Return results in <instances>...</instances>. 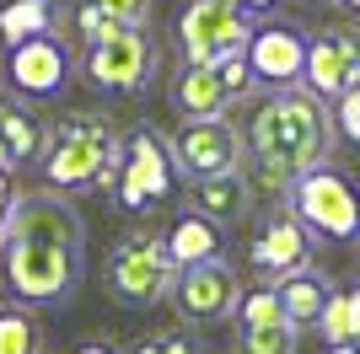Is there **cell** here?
Here are the masks:
<instances>
[{
	"mask_svg": "<svg viewBox=\"0 0 360 354\" xmlns=\"http://www.w3.org/2000/svg\"><path fill=\"white\" fill-rule=\"evenodd\" d=\"M11 204H16V166H0V231H6Z\"/></svg>",
	"mask_w": 360,
	"mask_h": 354,
	"instance_id": "4316f807",
	"label": "cell"
},
{
	"mask_svg": "<svg viewBox=\"0 0 360 354\" xmlns=\"http://www.w3.org/2000/svg\"><path fill=\"white\" fill-rule=\"evenodd\" d=\"M6 81H11L27 103H44V97H60L75 75V48L65 44V32H38V38H22V44L6 48Z\"/></svg>",
	"mask_w": 360,
	"mask_h": 354,
	"instance_id": "9c48e42d",
	"label": "cell"
},
{
	"mask_svg": "<svg viewBox=\"0 0 360 354\" xmlns=\"http://www.w3.org/2000/svg\"><path fill=\"white\" fill-rule=\"evenodd\" d=\"M178 183L188 177H210V172H237L242 166V134L237 118H183L178 134H167Z\"/></svg>",
	"mask_w": 360,
	"mask_h": 354,
	"instance_id": "ba28073f",
	"label": "cell"
},
{
	"mask_svg": "<svg viewBox=\"0 0 360 354\" xmlns=\"http://www.w3.org/2000/svg\"><path fill=\"white\" fill-rule=\"evenodd\" d=\"M108 27H150V0H81Z\"/></svg>",
	"mask_w": 360,
	"mask_h": 354,
	"instance_id": "d4e9b609",
	"label": "cell"
},
{
	"mask_svg": "<svg viewBox=\"0 0 360 354\" xmlns=\"http://www.w3.org/2000/svg\"><path fill=\"white\" fill-rule=\"evenodd\" d=\"M248 103V97H242ZM242 177L253 183V193H285L290 177L307 172L317 162H333V124L328 103L301 86H269L264 97L242 107Z\"/></svg>",
	"mask_w": 360,
	"mask_h": 354,
	"instance_id": "7a4b0ae2",
	"label": "cell"
},
{
	"mask_svg": "<svg viewBox=\"0 0 360 354\" xmlns=\"http://www.w3.org/2000/svg\"><path fill=\"white\" fill-rule=\"evenodd\" d=\"M162 247H167V258H172V268H188V263H205V258L226 252V236H221L215 221H205V215H194V209H183L178 221L167 225Z\"/></svg>",
	"mask_w": 360,
	"mask_h": 354,
	"instance_id": "ac0fdd59",
	"label": "cell"
},
{
	"mask_svg": "<svg viewBox=\"0 0 360 354\" xmlns=\"http://www.w3.org/2000/svg\"><path fill=\"white\" fill-rule=\"evenodd\" d=\"M108 162H119V129L103 113H70L60 124H49L38 177L54 193H91Z\"/></svg>",
	"mask_w": 360,
	"mask_h": 354,
	"instance_id": "3957f363",
	"label": "cell"
},
{
	"mask_svg": "<svg viewBox=\"0 0 360 354\" xmlns=\"http://www.w3.org/2000/svg\"><path fill=\"white\" fill-rule=\"evenodd\" d=\"M253 32V16L237 0H188L178 16V38H183V59H221L237 54Z\"/></svg>",
	"mask_w": 360,
	"mask_h": 354,
	"instance_id": "8fae6325",
	"label": "cell"
},
{
	"mask_svg": "<svg viewBox=\"0 0 360 354\" xmlns=\"http://www.w3.org/2000/svg\"><path fill=\"white\" fill-rule=\"evenodd\" d=\"M0 166H11V162H6V150H0Z\"/></svg>",
	"mask_w": 360,
	"mask_h": 354,
	"instance_id": "1f68e13d",
	"label": "cell"
},
{
	"mask_svg": "<svg viewBox=\"0 0 360 354\" xmlns=\"http://www.w3.org/2000/svg\"><path fill=\"white\" fill-rule=\"evenodd\" d=\"M86 280V221L70 193H16L0 231V290L22 306H60Z\"/></svg>",
	"mask_w": 360,
	"mask_h": 354,
	"instance_id": "6da1fadb",
	"label": "cell"
},
{
	"mask_svg": "<svg viewBox=\"0 0 360 354\" xmlns=\"http://www.w3.org/2000/svg\"><path fill=\"white\" fill-rule=\"evenodd\" d=\"M237 6H242V11H248V16H253V22H258V16H264V11H274L280 0H237Z\"/></svg>",
	"mask_w": 360,
	"mask_h": 354,
	"instance_id": "f1b7e54d",
	"label": "cell"
},
{
	"mask_svg": "<svg viewBox=\"0 0 360 354\" xmlns=\"http://www.w3.org/2000/svg\"><path fill=\"white\" fill-rule=\"evenodd\" d=\"M156 38L150 27H113L81 48V81L91 91H113V97H135L156 81Z\"/></svg>",
	"mask_w": 360,
	"mask_h": 354,
	"instance_id": "5b68a950",
	"label": "cell"
},
{
	"mask_svg": "<svg viewBox=\"0 0 360 354\" xmlns=\"http://www.w3.org/2000/svg\"><path fill=\"white\" fill-rule=\"evenodd\" d=\"M269 290H274V301H280V317L301 333V327L317 322V306H323V295H328V274L307 263V268H296V274H280Z\"/></svg>",
	"mask_w": 360,
	"mask_h": 354,
	"instance_id": "d6986e66",
	"label": "cell"
},
{
	"mask_svg": "<svg viewBox=\"0 0 360 354\" xmlns=\"http://www.w3.org/2000/svg\"><path fill=\"white\" fill-rule=\"evenodd\" d=\"M172 274H178V268L167 258L162 236L156 231H129L119 247L108 252L103 284L124 306H156V301H167V290H172Z\"/></svg>",
	"mask_w": 360,
	"mask_h": 354,
	"instance_id": "52a82bcc",
	"label": "cell"
},
{
	"mask_svg": "<svg viewBox=\"0 0 360 354\" xmlns=\"http://www.w3.org/2000/svg\"><path fill=\"white\" fill-rule=\"evenodd\" d=\"M178 188V166H172V150H167V134L156 124H135L129 140H119V177H113V193H119L124 209H156L162 199H172Z\"/></svg>",
	"mask_w": 360,
	"mask_h": 354,
	"instance_id": "8992f818",
	"label": "cell"
},
{
	"mask_svg": "<svg viewBox=\"0 0 360 354\" xmlns=\"http://www.w3.org/2000/svg\"><path fill=\"white\" fill-rule=\"evenodd\" d=\"M333 6H339V11H360V0H333Z\"/></svg>",
	"mask_w": 360,
	"mask_h": 354,
	"instance_id": "f546056e",
	"label": "cell"
},
{
	"mask_svg": "<svg viewBox=\"0 0 360 354\" xmlns=\"http://www.w3.org/2000/svg\"><path fill=\"white\" fill-rule=\"evenodd\" d=\"M285 209L301 221V231L312 236V247H345V242H355V231H360L349 172L333 166V162H317V166H307V172L290 177Z\"/></svg>",
	"mask_w": 360,
	"mask_h": 354,
	"instance_id": "277c9868",
	"label": "cell"
},
{
	"mask_svg": "<svg viewBox=\"0 0 360 354\" xmlns=\"http://www.w3.org/2000/svg\"><path fill=\"white\" fill-rule=\"evenodd\" d=\"M312 333L328 343V349H339V343H355V339H360V290H355V284H328L323 306H317Z\"/></svg>",
	"mask_w": 360,
	"mask_h": 354,
	"instance_id": "44dd1931",
	"label": "cell"
},
{
	"mask_svg": "<svg viewBox=\"0 0 360 354\" xmlns=\"http://www.w3.org/2000/svg\"><path fill=\"white\" fill-rule=\"evenodd\" d=\"M38 32H65V6L60 0H6L0 6V48L38 38Z\"/></svg>",
	"mask_w": 360,
	"mask_h": 354,
	"instance_id": "ffe728a7",
	"label": "cell"
},
{
	"mask_svg": "<svg viewBox=\"0 0 360 354\" xmlns=\"http://www.w3.org/2000/svg\"><path fill=\"white\" fill-rule=\"evenodd\" d=\"M296 327L285 317H274V322H253V327H237V349L231 354H296Z\"/></svg>",
	"mask_w": 360,
	"mask_h": 354,
	"instance_id": "603a6c76",
	"label": "cell"
},
{
	"mask_svg": "<svg viewBox=\"0 0 360 354\" xmlns=\"http://www.w3.org/2000/svg\"><path fill=\"white\" fill-rule=\"evenodd\" d=\"M328 124H333V140H339V145L360 140V86H345L339 97H328Z\"/></svg>",
	"mask_w": 360,
	"mask_h": 354,
	"instance_id": "cb8c5ba5",
	"label": "cell"
},
{
	"mask_svg": "<svg viewBox=\"0 0 360 354\" xmlns=\"http://www.w3.org/2000/svg\"><path fill=\"white\" fill-rule=\"evenodd\" d=\"M70 354H124V349H119L113 339H86V343H75Z\"/></svg>",
	"mask_w": 360,
	"mask_h": 354,
	"instance_id": "83f0119b",
	"label": "cell"
},
{
	"mask_svg": "<svg viewBox=\"0 0 360 354\" xmlns=\"http://www.w3.org/2000/svg\"><path fill=\"white\" fill-rule=\"evenodd\" d=\"M248 263L258 268V280L274 284L280 274H296V268L312 263V236L301 231L296 215H269V221L253 231V242H248Z\"/></svg>",
	"mask_w": 360,
	"mask_h": 354,
	"instance_id": "5bb4252c",
	"label": "cell"
},
{
	"mask_svg": "<svg viewBox=\"0 0 360 354\" xmlns=\"http://www.w3.org/2000/svg\"><path fill=\"white\" fill-rule=\"evenodd\" d=\"M301 86L312 97H339L345 86H360V38L355 27H323L307 38V59H301Z\"/></svg>",
	"mask_w": 360,
	"mask_h": 354,
	"instance_id": "4fadbf2b",
	"label": "cell"
},
{
	"mask_svg": "<svg viewBox=\"0 0 360 354\" xmlns=\"http://www.w3.org/2000/svg\"><path fill=\"white\" fill-rule=\"evenodd\" d=\"M167 295H172L183 322H221V317H231V306H237V295H242V274L231 268L226 252H215L205 263L178 268Z\"/></svg>",
	"mask_w": 360,
	"mask_h": 354,
	"instance_id": "30bf717a",
	"label": "cell"
},
{
	"mask_svg": "<svg viewBox=\"0 0 360 354\" xmlns=\"http://www.w3.org/2000/svg\"><path fill=\"white\" fill-rule=\"evenodd\" d=\"M183 188H188V209L205 215V221H215V225H242L248 215H253V183L242 177V166L237 172L188 177Z\"/></svg>",
	"mask_w": 360,
	"mask_h": 354,
	"instance_id": "2e32d148",
	"label": "cell"
},
{
	"mask_svg": "<svg viewBox=\"0 0 360 354\" xmlns=\"http://www.w3.org/2000/svg\"><path fill=\"white\" fill-rule=\"evenodd\" d=\"M0 354H44V322L32 317V306L22 301L0 306Z\"/></svg>",
	"mask_w": 360,
	"mask_h": 354,
	"instance_id": "7402d4cb",
	"label": "cell"
},
{
	"mask_svg": "<svg viewBox=\"0 0 360 354\" xmlns=\"http://www.w3.org/2000/svg\"><path fill=\"white\" fill-rule=\"evenodd\" d=\"M328 354H355V343H339V349H328Z\"/></svg>",
	"mask_w": 360,
	"mask_h": 354,
	"instance_id": "4dcf8cb0",
	"label": "cell"
},
{
	"mask_svg": "<svg viewBox=\"0 0 360 354\" xmlns=\"http://www.w3.org/2000/svg\"><path fill=\"white\" fill-rule=\"evenodd\" d=\"M49 145V124L38 118V107L27 97H0V150L11 166H38Z\"/></svg>",
	"mask_w": 360,
	"mask_h": 354,
	"instance_id": "e0dca14e",
	"label": "cell"
},
{
	"mask_svg": "<svg viewBox=\"0 0 360 354\" xmlns=\"http://www.w3.org/2000/svg\"><path fill=\"white\" fill-rule=\"evenodd\" d=\"M135 354H199V349L188 343V333L167 327V333H150V339H140V343H135Z\"/></svg>",
	"mask_w": 360,
	"mask_h": 354,
	"instance_id": "484cf974",
	"label": "cell"
},
{
	"mask_svg": "<svg viewBox=\"0 0 360 354\" xmlns=\"http://www.w3.org/2000/svg\"><path fill=\"white\" fill-rule=\"evenodd\" d=\"M301 59H307V32L290 22H253L248 44H242V65L253 75V86H296Z\"/></svg>",
	"mask_w": 360,
	"mask_h": 354,
	"instance_id": "7c38bea8",
	"label": "cell"
},
{
	"mask_svg": "<svg viewBox=\"0 0 360 354\" xmlns=\"http://www.w3.org/2000/svg\"><path fill=\"white\" fill-rule=\"evenodd\" d=\"M172 107L183 118H226L237 113V97L221 81L215 59H183L178 75H172Z\"/></svg>",
	"mask_w": 360,
	"mask_h": 354,
	"instance_id": "9a60e30c",
	"label": "cell"
}]
</instances>
